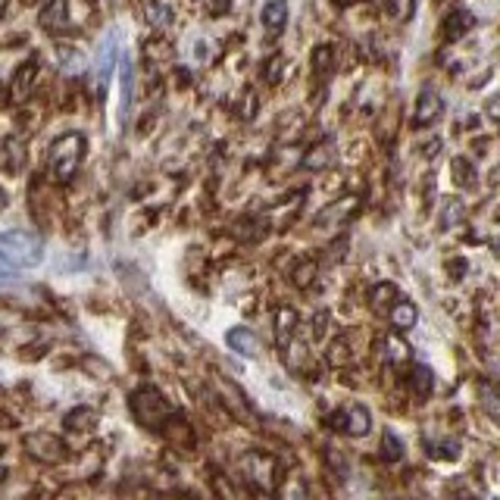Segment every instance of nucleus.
Returning <instances> with one entry per match:
<instances>
[{"label": "nucleus", "mask_w": 500, "mask_h": 500, "mask_svg": "<svg viewBox=\"0 0 500 500\" xmlns=\"http://www.w3.org/2000/svg\"><path fill=\"white\" fill-rule=\"evenodd\" d=\"M0 257L10 266H16V269H32V266L41 263L44 248H41V238L32 235V231L10 228V231H0Z\"/></svg>", "instance_id": "obj_1"}, {"label": "nucleus", "mask_w": 500, "mask_h": 500, "mask_svg": "<svg viewBox=\"0 0 500 500\" xmlns=\"http://www.w3.org/2000/svg\"><path fill=\"white\" fill-rule=\"evenodd\" d=\"M82 157H85V138L82 135H66L50 147V176L56 182H72V176L78 172L82 166Z\"/></svg>", "instance_id": "obj_2"}, {"label": "nucleus", "mask_w": 500, "mask_h": 500, "mask_svg": "<svg viewBox=\"0 0 500 500\" xmlns=\"http://www.w3.org/2000/svg\"><path fill=\"white\" fill-rule=\"evenodd\" d=\"M135 413L144 425L157 429L166 419V413H169V403L163 401V394L157 388H141V391H135Z\"/></svg>", "instance_id": "obj_3"}, {"label": "nucleus", "mask_w": 500, "mask_h": 500, "mask_svg": "<svg viewBox=\"0 0 500 500\" xmlns=\"http://www.w3.org/2000/svg\"><path fill=\"white\" fill-rule=\"evenodd\" d=\"M241 469L248 472L250 482H257L263 491H272V488H275V460H272V456L250 451V453L241 460Z\"/></svg>", "instance_id": "obj_4"}, {"label": "nucleus", "mask_w": 500, "mask_h": 500, "mask_svg": "<svg viewBox=\"0 0 500 500\" xmlns=\"http://www.w3.org/2000/svg\"><path fill=\"white\" fill-rule=\"evenodd\" d=\"M331 425L347 434H353V438H363V434H369V429H372V416H369L366 407L353 403V407L335 413V416H331Z\"/></svg>", "instance_id": "obj_5"}, {"label": "nucleus", "mask_w": 500, "mask_h": 500, "mask_svg": "<svg viewBox=\"0 0 500 500\" xmlns=\"http://www.w3.org/2000/svg\"><path fill=\"white\" fill-rule=\"evenodd\" d=\"M25 447L44 463H60L63 460V444L54 438V434H28Z\"/></svg>", "instance_id": "obj_6"}, {"label": "nucleus", "mask_w": 500, "mask_h": 500, "mask_svg": "<svg viewBox=\"0 0 500 500\" xmlns=\"http://www.w3.org/2000/svg\"><path fill=\"white\" fill-rule=\"evenodd\" d=\"M113 66H116V50H113V35H106L104 47H100V60H97V97H106V88H110L113 78Z\"/></svg>", "instance_id": "obj_7"}, {"label": "nucleus", "mask_w": 500, "mask_h": 500, "mask_svg": "<svg viewBox=\"0 0 500 500\" xmlns=\"http://www.w3.org/2000/svg\"><path fill=\"white\" fill-rule=\"evenodd\" d=\"M388 316H391V325H394L397 331H410L413 325L419 322V310L413 307L410 300H403V297H397V300L391 303Z\"/></svg>", "instance_id": "obj_8"}, {"label": "nucleus", "mask_w": 500, "mask_h": 500, "mask_svg": "<svg viewBox=\"0 0 500 500\" xmlns=\"http://www.w3.org/2000/svg\"><path fill=\"white\" fill-rule=\"evenodd\" d=\"M441 110H444L441 97L434 91L425 88L422 94H419V100H416V126H432V122L441 116Z\"/></svg>", "instance_id": "obj_9"}, {"label": "nucleus", "mask_w": 500, "mask_h": 500, "mask_svg": "<svg viewBox=\"0 0 500 500\" xmlns=\"http://www.w3.org/2000/svg\"><path fill=\"white\" fill-rule=\"evenodd\" d=\"M472 25H475V16H472V13H469V10H453L451 16L444 19V38H447V41L463 38V35H466Z\"/></svg>", "instance_id": "obj_10"}, {"label": "nucleus", "mask_w": 500, "mask_h": 500, "mask_svg": "<svg viewBox=\"0 0 500 500\" xmlns=\"http://www.w3.org/2000/svg\"><path fill=\"white\" fill-rule=\"evenodd\" d=\"M410 388H413V394L419 397V401H425V397L432 394V388H434V375H432V369L429 366H413V372H410Z\"/></svg>", "instance_id": "obj_11"}, {"label": "nucleus", "mask_w": 500, "mask_h": 500, "mask_svg": "<svg viewBox=\"0 0 500 500\" xmlns=\"http://www.w3.org/2000/svg\"><path fill=\"white\" fill-rule=\"evenodd\" d=\"M41 25L47 32H56L60 25H66V0H47L41 10Z\"/></svg>", "instance_id": "obj_12"}, {"label": "nucleus", "mask_w": 500, "mask_h": 500, "mask_svg": "<svg viewBox=\"0 0 500 500\" xmlns=\"http://www.w3.org/2000/svg\"><path fill=\"white\" fill-rule=\"evenodd\" d=\"M294 325H297V313H294L291 307H281L279 313H275V341H279L281 347L291 341Z\"/></svg>", "instance_id": "obj_13"}, {"label": "nucleus", "mask_w": 500, "mask_h": 500, "mask_svg": "<svg viewBox=\"0 0 500 500\" xmlns=\"http://www.w3.org/2000/svg\"><path fill=\"white\" fill-rule=\"evenodd\" d=\"M285 23H288V4L285 0H269L263 6V25L272 28V32H281Z\"/></svg>", "instance_id": "obj_14"}, {"label": "nucleus", "mask_w": 500, "mask_h": 500, "mask_svg": "<svg viewBox=\"0 0 500 500\" xmlns=\"http://www.w3.org/2000/svg\"><path fill=\"white\" fill-rule=\"evenodd\" d=\"M226 341H228L231 350L244 353V357H253V353H257V338H253L250 329H231L226 335Z\"/></svg>", "instance_id": "obj_15"}, {"label": "nucleus", "mask_w": 500, "mask_h": 500, "mask_svg": "<svg viewBox=\"0 0 500 500\" xmlns=\"http://www.w3.org/2000/svg\"><path fill=\"white\" fill-rule=\"evenodd\" d=\"M35 69H38V63L28 60L25 66L16 72V78H13V100H25L28 97V91H32V85H35Z\"/></svg>", "instance_id": "obj_16"}, {"label": "nucleus", "mask_w": 500, "mask_h": 500, "mask_svg": "<svg viewBox=\"0 0 500 500\" xmlns=\"http://www.w3.org/2000/svg\"><path fill=\"white\" fill-rule=\"evenodd\" d=\"M397 297H401V294H397V288L391 285V281H382V285L372 288V310H375V313H388L391 303H394Z\"/></svg>", "instance_id": "obj_17"}, {"label": "nucleus", "mask_w": 500, "mask_h": 500, "mask_svg": "<svg viewBox=\"0 0 500 500\" xmlns=\"http://www.w3.org/2000/svg\"><path fill=\"white\" fill-rule=\"evenodd\" d=\"M119 82H122V100H119V110L122 116L128 113V104H132V60L128 54H122V72H119Z\"/></svg>", "instance_id": "obj_18"}, {"label": "nucleus", "mask_w": 500, "mask_h": 500, "mask_svg": "<svg viewBox=\"0 0 500 500\" xmlns=\"http://www.w3.org/2000/svg\"><path fill=\"white\" fill-rule=\"evenodd\" d=\"M382 456H385L388 463H397L403 456V444L397 441L394 432H385V438H382Z\"/></svg>", "instance_id": "obj_19"}, {"label": "nucleus", "mask_w": 500, "mask_h": 500, "mask_svg": "<svg viewBox=\"0 0 500 500\" xmlns=\"http://www.w3.org/2000/svg\"><path fill=\"white\" fill-rule=\"evenodd\" d=\"M451 169L456 172V185H472L475 169H472V163H469V159H463V157L451 159Z\"/></svg>", "instance_id": "obj_20"}, {"label": "nucleus", "mask_w": 500, "mask_h": 500, "mask_svg": "<svg viewBox=\"0 0 500 500\" xmlns=\"http://www.w3.org/2000/svg\"><path fill=\"white\" fill-rule=\"evenodd\" d=\"M385 347H388V357L394 360V363H403V360H410V344L401 341L397 335H391L388 341H385Z\"/></svg>", "instance_id": "obj_21"}, {"label": "nucleus", "mask_w": 500, "mask_h": 500, "mask_svg": "<svg viewBox=\"0 0 500 500\" xmlns=\"http://www.w3.org/2000/svg\"><path fill=\"white\" fill-rule=\"evenodd\" d=\"M482 410L488 413L491 419H500V394L491 391L488 385H482Z\"/></svg>", "instance_id": "obj_22"}, {"label": "nucleus", "mask_w": 500, "mask_h": 500, "mask_svg": "<svg viewBox=\"0 0 500 500\" xmlns=\"http://www.w3.org/2000/svg\"><path fill=\"white\" fill-rule=\"evenodd\" d=\"M388 10H391V16L394 19H401V23H407V19L413 16V0H388Z\"/></svg>", "instance_id": "obj_23"}, {"label": "nucleus", "mask_w": 500, "mask_h": 500, "mask_svg": "<svg viewBox=\"0 0 500 500\" xmlns=\"http://www.w3.org/2000/svg\"><path fill=\"white\" fill-rule=\"evenodd\" d=\"M329 163H331V150L329 147H316L313 154L303 159V166H307V169H322V166H329Z\"/></svg>", "instance_id": "obj_24"}, {"label": "nucleus", "mask_w": 500, "mask_h": 500, "mask_svg": "<svg viewBox=\"0 0 500 500\" xmlns=\"http://www.w3.org/2000/svg\"><path fill=\"white\" fill-rule=\"evenodd\" d=\"M350 360V350H347V341H335L329 347V363L331 366H344Z\"/></svg>", "instance_id": "obj_25"}, {"label": "nucleus", "mask_w": 500, "mask_h": 500, "mask_svg": "<svg viewBox=\"0 0 500 500\" xmlns=\"http://www.w3.org/2000/svg\"><path fill=\"white\" fill-rule=\"evenodd\" d=\"M16 279H19V269H16V266H10L4 257H0V285H13Z\"/></svg>", "instance_id": "obj_26"}, {"label": "nucleus", "mask_w": 500, "mask_h": 500, "mask_svg": "<svg viewBox=\"0 0 500 500\" xmlns=\"http://www.w3.org/2000/svg\"><path fill=\"white\" fill-rule=\"evenodd\" d=\"M313 272H316V263H303L300 269H297L294 281H297V285H300V288H307L310 281H313Z\"/></svg>", "instance_id": "obj_27"}, {"label": "nucleus", "mask_w": 500, "mask_h": 500, "mask_svg": "<svg viewBox=\"0 0 500 500\" xmlns=\"http://www.w3.org/2000/svg\"><path fill=\"white\" fill-rule=\"evenodd\" d=\"M438 456L441 460H456V456H460V444H456V441H444V444L438 447Z\"/></svg>", "instance_id": "obj_28"}, {"label": "nucleus", "mask_w": 500, "mask_h": 500, "mask_svg": "<svg viewBox=\"0 0 500 500\" xmlns=\"http://www.w3.org/2000/svg\"><path fill=\"white\" fill-rule=\"evenodd\" d=\"M329 60H331V54H329V47H319V50H316V56H313V66H316L319 72H322L325 66H329Z\"/></svg>", "instance_id": "obj_29"}, {"label": "nucleus", "mask_w": 500, "mask_h": 500, "mask_svg": "<svg viewBox=\"0 0 500 500\" xmlns=\"http://www.w3.org/2000/svg\"><path fill=\"white\" fill-rule=\"evenodd\" d=\"M488 116H491V119H497V122H500V94H494V97L488 100Z\"/></svg>", "instance_id": "obj_30"}, {"label": "nucleus", "mask_w": 500, "mask_h": 500, "mask_svg": "<svg viewBox=\"0 0 500 500\" xmlns=\"http://www.w3.org/2000/svg\"><path fill=\"white\" fill-rule=\"evenodd\" d=\"M466 269H469V266H466V260H453V263H451L453 279H463V275H466Z\"/></svg>", "instance_id": "obj_31"}, {"label": "nucleus", "mask_w": 500, "mask_h": 500, "mask_svg": "<svg viewBox=\"0 0 500 500\" xmlns=\"http://www.w3.org/2000/svg\"><path fill=\"white\" fill-rule=\"evenodd\" d=\"M438 147H441V141H432V144H429V157L438 154Z\"/></svg>", "instance_id": "obj_32"}, {"label": "nucleus", "mask_w": 500, "mask_h": 500, "mask_svg": "<svg viewBox=\"0 0 500 500\" xmlns=\"http://www.w3.org/2000/svg\"><path fill=\"white\" fill-rule=\"evenodd\" d=\"M335 4H341V6H344V4H353V0H335Z\"/></svg>", "instance_id": "obj_33"}, {"label": "nucleus", "mask_w": 500, "mask_h": 500, "mask_svg": "<svg viewBox=\"0 0 500 500\" xmlns=\"http://www.w3.org/2000/svg\"><path fill=\"white\" fill-rule=\"evenodd\" d=\"M0 13H4V0H0Z\"/></svg>", "instance_id": "obj_34"}, {"label": "nucleus", "mask_w": 500, "mask_h": 500, "mask_svg": "<svg viewBox=\"0 0 500 500\" xmlns=\"http://www.w3.org/2000/svg\"><path fill=\"white\" fill-rule=\"evenodd\" d=\"M0 204H4V191H0Z\"/></svg>", "instance_id": "obj_35"}]
</instances>
